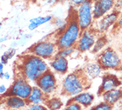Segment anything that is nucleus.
Wrapping results in <instances>:
<instances>
[{"label":"nucleus","mask_w":122,"mask_h":110,"mask_svg":"<svg viewBox=\"0 0 122 110\" xmlns=\"http://www.w3.org/2000/svg\"><path fill=\"white\" fill-rule=\"evenodd\" d=\"M15 52H16V50L14 48H10L8 50L5 51L4 53H3V55L5 57H6V58L8 59V60H10L12 57H14V55L15 54Z\"/></svg>","instance_id":"nucleus-27"},{"label":"nucleus","mask_w":122,"mask_h":110,"mask_svg":"<svg viewBox=\"0 0 122 110\" xmlns=\"http://www.w3.org/2000/svg\"><path fill=\"white\" fill-rule=\"evenodd\" d=\"M3 69H4V64L1 63H0V77H1V79H3V75H4Z\"/></svg>","instance_id":"nucleus-30"},{"label":"nucleus","mask_w":122,"mask_h":110,"mask_svg":"<svg viewBox=\"0 0 122 110\" xmlns=\"http://www.w3.org/2000/svg\"><path fill=\"white\" fill-rule=\"evenodd\" d=\"M50 66L57 73L66 74L68 70V61L67 58L55 56L50 63Z\"/></svg>","instance_id":"nucleus-14"},{"label":"nucleus","mask_w":122,"mask_h":110,"mask_svg":"<svg viewBox=\"0 0 122 110\" xmlns=\"http://www.w3.org/2000/svg\"><path fill=\"white\" fill-rule=\"evenodd\" d=\"M67 23H68L67 21L63 20V19H60V18H57V19L55 20L54 24L57 28V30H58V32H59L60 34L66 29V26L67 25Z\"/></svg>","instance_id":"nucleus-22"},{"label":"nucleus","mask_w":122,"mask_h":110,"mask_svg":"<svg viewBox=\"0 0 122 110\" xmlns=\"http://www.w3.org/2000/svg\"><path fill=\"white\" fill-rule=\"evenodd\" d=\"M49 96L43 92V91L37 86L32 87V90L30 93V96L27 98V104L28 105H33V104H43L46 103L47 100Z\"/></svg>","instance_id":"nucleus-13"},{"label":"nucleus","mask_w":122,"mask_h":110,"mask_svg":"<svg viewBox=\"0 0 122 110\" xmlns=\"http://www.w3.org/2000/svg\"><path fill=\"white\" fill-rule=\"evenodd\" d=\"M32 90L31 86L25 78L22 76L18 77L12 84V85L7 89L3 95L5 97L8 96H17L23 99H26L30 96Z\"/></svg>","instance_id":"nucleus-7"},{"label":"nucleus","mask_w":122,"mask_h":110,"mask_svg":"<svg viewBox=\"0 0 122 110\" xmlns=\"http://www.w3.org/2000/svg\"><path fill=\"white\" fill-rule=\"evenodd\" d=\"M96 41V32L90 28L81 32L76 44V48L79 52H86L92 49Z\"/></svg>","instance_id":"nucleus-9"},{"label":"nucleus","mask_w":122,"mask_h":110,"mask_svg":"<svg viewBox=\"0 0 122 110\" xmlns=\"http://www.w3.org/2000/svg\"><path fill=\"white\" fill-rule=\"evenodd\" d=\"M75 50H76V47L69 48H64V49H60V50H58L56 56H59V57L67 58V57H69L75 51Z\"/></svg>","instance_id":"nucleus-23"},{"label":"nucleus","mask_w":122,"mask_h":110,"mask_svg":"<svg viewBox=\"0 0 122 110\" xmlns=\"http://www.w3.org/2000/svg\"><path fill=\"white\" fill-rule=\"evenodd\" d=\"M7 91V89L5 87V85H3V84H1V86H0V93H1V95H3L4 94L6 93Z\"/></svg>","instance_id":"nucleus-29"},{"label":"nucleus","mask_w":122,"mask_h":110,"mask_svg":"<svg viewBox=\"0 0 122 110\" xmlns=\"http://www.w3.org/2000/svg\"><path fill=\"white\" fill-rule=\"evenodd\" d=\"M81 33L77 16H71L63 32L60 34L56 41L58 50L76 47Z\"/></svg>","instance_id":"nucleus-3"},{"label":"nucleus","mask_w":122,"mask_h":110,"mask_svg":"<svg viewBox=\"0 0 122 110\" xmlns=\"http://www.w3.org/2000/svg\"><path fill=\"white\" fill-rule=\"evenodd\" d=\"M52 20L51 16H37L33 17L30 20V23L28 25V29L30 31L35 30L38 27L41 26V25L45 24L50 22Z\"/></svg>","instance_id":"nucleus-19"},{"label":"nucleus","mask_w":122,"mask_h":110,"mask_svg":"<svg viewBox=\"0 0 122 110\" xmlns=\"http://www.w3.org/2000/svg\"><path fill=\"white\" fill-rule=\"evenodd\" d=\"M93 100H94L93 95L88 92H82L74 97H72V98H71L68 101L67 104L71 102H76L80 104L83 107H87L92 104Z\"/></svg>","instance_id":"nucleus-15"},{"label":"nucleus","mask_w":122,"mask_h":110,"mask_svg":"<svg viewBox=\"0 0 122 110\" xmlns=\"http://www.w3.org/2000/svg\"><path fill=\"white\" fill-rule=\"evenodd\" d=\"M20 70L22 77L28 81L36 83L49 69L44 59L30 54L22 57Z\"/></svg>","instance_id":"nucleus-1"},{"label":"nucleus","mask_w":122,"mask_h":110,"mask_svg":"<svg viewBox=\"0 0 122 110\" xmlns=\"http://www.w3.org/2000/svg\"><path fill=\"white\" fill-rule=\"evenodd\" d=\"M98 63L103 70H119L122 68V60L115 50L107 48L99 54Z\"/></svg>","instance_id":"nucleus-6"},{"label":"nucleus","mask_w":122,"mask_h":110,"mask_svg":"<svg viewBox=\"0 0 122 110\" xmlns=\"http://www.w3.org/2000/svg\"><path fill=\"white\" fill-rule=\"evenodd\" d=\"M45 105L49 110H59L63 106V102L60 98L53 97L47 99Z\"/></svg>","instance_id":"nucleus-20"},{"label":"nucleus","mask_w":122,"mask_h":110,"mask_svg":"<svg viewBox=\"0 0 122 110\" xmlns=\"http://www.w3.org/2000/svg\"><path fill=\"white\" fill-rule=\"evenodd\" d=\"M117 25L120 28H122V16L120 17L119 19H118L117 22Z\"/></svg>","instance_id":"nucleus-33"},{"label":"nucleus","mask_w":122,"mask_h":110,"mask_svg":"<svg viewBox=\"0 0 122 110\" xmlns=\"http://www.w3.org/2000/svg\"><path fill=\"white\" fill-rule=\"evenodd\" d=\"M5 104L7 107L13 110H18L27 105L25 99L17 96H8L5 97Z\"/></svg>","instance_id":"nucleus-18"},{"label":"nucleus","mask_w":122,"mask_h":110,"mask_svg":"<svg viewBox=\"0 0 122 110\" xmlns=\"http://www.w3.org/2000/svg\"><path fill=\"white\" fill-rule=\"evenodd\" d=\"M103 69L98 63H89L86 65L84 68V72L89 79H95L100 75Z\"/></svg>","instance_id":"nucleus-17"},{"label":"nucleus","mask_w":122,"mask_h":110,"mask_svg":"<svg viewBox=\"0 0 122 110\" xmlns=\"http://www.w3.org/2000/svg\"><path fill=\"white\" fill-rule=\"evenodd\" d=\"M91 85V79L83 70H78L67 75L62 84L61 94L68 97H74L82 93Z\"/></svg>","instance_id":"nucleus-2"},{"label":"nucleus","mask_w":122,"mask_h":110,"mask_svg":"<svg viewBox=\"0 0 122 110\" xmlns=\"http://www.w3.org/2000/svg\"><path fill=\"white\" fill-rule=\"evenodd\" d=\"M121 84V81L116 75L112 74H106L103 76L102 81L98 89L97 94L102 95L106 91L117 89Z\"/></svg>","instance_id":"nucleus-11"},{"label":"nucleus","mask_w":122,"mask_h":110,"mask_svg":"<svg viewBox=\"0 0 122 110\" xmlns=\"http://www.w3.org/2000/svg\"><path fill=\"white\" fill-rule=\"evenodd\" d=\"M86 0H70V1L74 4L75 6H79L80 5H81L83 3H84L86 1Z\"/></svg>","instance_id":"nucleus-28"},{"label":"nucleus","mask_w":122,"mask_h":110,"mask_svg":"<svg viewBox=\"0 0 122 110\" xmlns=\"http://www.w3.org/2000/svg\"><path fill=\"white\" fill-rule=\"evenodd\" d=\"M10 77H11V75H10V73H8V72L4 73V75H3V79H6V80H10Z\"/></svg>","instance_id":"nucleus-31"},{"label":"nucleus","mask_w":122,"mask_h":110,"mask_svg":"<svg viewBox=\"0 0 122 110\" xmlns=\"http://www.w3.org/2000/svg\"><path fill=\"white\" fill-rule=\"evenodd\" d=\"M93 3L91 0H86L84 3L78 6L76 16L81 32L89 29L92 26L94 20L93 14Z\"/></svg>","instance_id":"nucleus-4"},{"label":"nucleus","mask_w":122,"mask_h":110,"mask_svg":"<svg viewBox=\"0 0 122 110\" xmlns=\"http://www.w3.org/2000/svg\"><path fill=\"white\" fill-rule=\"evenodd\" d=\"M63 110H81V105L76 102L68 103Z\"/></svg>","instance_id":"nucleus-25"},{"label":"nucleus","mask_w":122,"mask_h":110,"mask_svg":"<svg viewBox=\"0 0 122 110\" xmlns=\"http://www.w3.org/2000/svg\"><path fill=\"white\" fill-rule=\"evenodd\" d=\"M107 42V40L105 37L102 36L98 38L96 40V42L94 44L92 48V51L93 53H98L101 50H102L103 48L106 46Z\"/></svg>","instance_id":"nucleus-21"},{"label":"nucleus","mask_w":122,"mask_h":110,"mask_svg":"<svg viewBox=\"0 0 122 110\" xmlns=\"http://www.w3.org/2000/svg\"><path fill=\"white\" fill-rule=\"evenodd\" d=\"M113 105L107 103L106 101L102 102L92 107L91 110H112Z\"/></svg>","instance_id":"nucleus-24"},{"label":"nucleus","mask_w":122,"mask_h":110,"mask_svg":"<svg viewBox=\"0 0 122 110\" xmlns=\"http://www.w3.org/2000/svg\"><path fill=\"white\" fill-rule=\"evenodd\" d=\"M27 110H48L46 106H44L42 104H33L30 105Z\"/></svg>","instance_id":"nucleus-26"},{"label":"nucleus","mask_w":122,"mask_h":110,"mask_svg":"<svg viewBox=\"0 0 122 110\" xmlns=\"http://www.w3.org/2000/svg\"><path fill=\"white\" fill-rule=\"evenodd\" d=\"M30 53L43 59H49L54 57L58 51L56 42L50 40H43L35 44L30 48Z\"/></svg>","instance_id":"nucleus-5"},{"label":"nucleus","mask_w":122,"mask_h":110,"mask_svg":"<svg viewBox=\"0 0 122 110\" xmlns=\"http://www.w3.org/2000/svg\"><path fill=\"white\" fill-rule=\"evenodd\" d=\"M59 0H47V3L50 4V5H53L56 3L57 2H58Z\"/></svg>","instance_id":"nucleus-32"},{"label":"nucleus","mask_w":122,"mask_h":110,"mask_svg":"<svg viewBox=\"0 0 122 110\" xmlns=\"http://www.w3.org/2000/svg\"><path fill=\"white\" fill-rule=\"evenodd\" d=\"M7 40L6 38H1V42H4L5 40Z\"/></svg>","instance_id":"nucleus-34"},{"label":"nucleus","mask_w":122,"mask_h":110,"mask_svg":"<svg viewBox=\"0 0 122 110\" xmlns=\"http://www.w3.org/2000/svg\"><path fill=\"white\" fill-rule=\"evenodd\" d=\"M91 1H92L93 3H94V2H96V1H97V0H91Z\"/></svg>","instance_id":"nucleus-35"},{"label":"nucleus","mask_w":122,"mask_h":110,"mask_svg":"<svg viewBox=\"0 0 122 110\" xmlns=\"http://www.w3.org/2000/svg\"><path fill=\"white\" fill-rule=\"evenodd\" d=\"M115 6L114 0H97L93 3L94 20H98L109 13Z\"/></svg>","instance_id":"nucleus-10"},{"label":"nucleus","mask_w":122,"mask_h":110,"mask_svg":"<svg viewBox=\"0 0 122 110\" xmlns=\"http://www.w3.org/2000/svg\"><path fill=\"white\" fill-rule=\"evenodd\" d=\"M37 86L40 87L45 94L49 96L53 93L57 87L56 79L54 74L49 69L41 76L36 82Z\"/></svg>","instance_id":"nucleus-8"},{"label":"nucleus","mask_w":122,"mask_h":110,"mask_svg":"<svg viewBox=\"0 0 122 110\" xmlns=\"http://www.w3.org/2000/svg\"><path fill=\"white\" fill-rule=\"evenodd\" d=\"M119 19V13L117 12H113L107 13L99 20L97 24V32L99 33H103L109 30L113 25L117 23Z\"/></svg>","instance_id":"nucleus-12"},{"label":"nucleus","mask_w":122,"mask_h":110,"mask_svg":"<svg viewBox=\"0 0 122 110\" xmlns=\"http://www.w3.org/2000/svg\"><path fill=\"white\" fill-rule=\"evenodd\" d=\"M103 101L113 105L122 99V89H115L113 90L106 91L102 95Z\"/></svg>","instance_id":"nucleus-16"}]
</instances>
